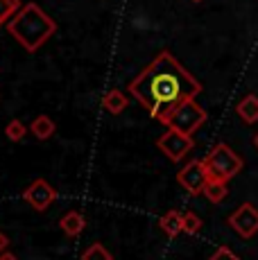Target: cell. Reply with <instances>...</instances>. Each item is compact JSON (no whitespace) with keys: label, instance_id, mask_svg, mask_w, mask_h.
Wrapping results in <instances>:
<instances>
[{"label":"cell","instance_id":"cell-8","mask_svg":"<svg viewBox=\"0 0 258 260\" xmlns=\"http://www.w3.org/2000/svg\"><path fill=\"white\" fill-rule=\"evenodd\" d=\"M23 199H25L34 211L43 213L46 208H50V204L57 199V190H54L46 179H37V181H32V186L25 188Z\"/></svg>","mask_w":258,"mask_h":260},{"label":"cell","instance_id":"cell-9","mask_svg":"<svg viewBox=\"0 0 258 260\" xmlns=\"http://www.w3.org/2000/svg\"><path fill=\"white\" fill-rule=\"evenodd\" d=\"M84 226H86V219H84V215L79 211H71L59 219V229H61L68 238H77L79 233L84 231Z\"/></svg>","mask_w":258,"mask_h":260},{"label":"cell","instance_id":"cell-23","mask_svg":"<svg viewBox=\"0 0 258 260\" xmlns=\"http://www.w3.org/2000/svg\"><path fill=\"white\" fill-rule=\"evenodd\" d=\"M192 3H202V0H192Z\"/></svg>","mask_w":258,"mask_h":260},{"label":"cell","instance_id":"cell-10","mask_svg":"<svg viewBox=\"0 0 258 260\" xmlns=\"http://www.w3.org/2000/svg\"><path fill=\"white\" fill-rule=\"evenodd\" d=\"M29 132H32V136L37 138V141H48V138L54 136V132H57V124H54V120L50 116H37L32 120V127H29Z\"/></svg>","mask_w":258,"mask_h":260},{"label":"cell","instance_id":"cell-21","mask_svg":"<svg viewBox=\"0 0 258 260\" xmlns=\"http://www.w3.org/2000/svg\"><path fill=\"white\" fill-rule=\"evenodd\" d=\"M0 260H18V258L14 256V253H7V251H5L3 256H0Z\"/></svg>","mask_w":258,"mask_h":260},{"label":"cell","instance_id":"cell-5","mask_svg":"<svg viewBox=\"0 0 258 260\" xmlns=\"http://www.w3.org/2000/svg\"><path fill=\"white\" fill-rule=\"evenodd\" d=\"M227 222H229V226L240 238L249 240V238H254L258 233V208L254 206V204H249V202L240 204V206L229 215Z\"/></svg>","mask_w":258,"mask_h":260},{"label":"cell","instance_id":"cell-6","mask_svg":"<svg viewBox=\"0 0 258 260\" xmlns=\"http://www.w3.org/2000/svg\"><path fill=\"white\" fill-rule=\"evenodd\" d=\"M177 181H179L181 188H186L188 192L192 194V197H197V194H204V188L206 183L211 181L208 179V170L204 166V161H190L186 163L179 174H177Z\"/></svg>","mask_w":258,"mask_h":260},{"label":"cell","instance_id":"cell-12","mask_svg":"<svg viewBox=\"0 0 258 260\" xmlns=\"http://www.w3.org/2000/svg\"><path fill=\"white\" fill-rule=\"evenodd\" d=\"M236 113L245 120L247 124H254L258 120V95H247V98H242L236 107Z\"/></svg>","mask_w":258,"mask_h":260},{"label":"cell","instance_id":"cell-1","mask_svg":"<svg viewBox=\"0 0 258 260\" xmlns=\"http://www.w3.org/2000/svg\"><path fill=\"white\" fill-rule=\"evenodd\" d=\"M129 93L161 122L181 102L195 100L202 93V84L168 50H163L136 79H132Z\"/></svg>","mask_w":258,"mask_h":260},{"label":"cell","instance_id":"cell-17","mask_svg":"<svg viewBox=\"0 0 258 260\" xmlns=\"http://www.w3.org/2000/svg\"><path fill=\"white\" fill-rule=\"evenodd\" d=\"M25 124L21 122V120H12V122L5 127V134H7V138L9 141H14V143H18V141H23L25 138Z\"/></svg>","mask_w":258,"mask_h":260},{"label":"cell","instance_id":"cell-7","mask_svg":"<svg viewBox=\"0 0 258 260\" xmlns=\"http://www.w3.org/2000/svg\"><path fill=\"white\" fill-rule=\"evenodd\" d=\"M192 145H195L192 136H186V134L175 132V129H168V132L163 134V136H158V141H156V147L161 149L172 163L181 161V158L192 149Z\"/></svg>","mask_w":258,"mask_h":260},{"label":"cell","instance_id":"cell-20","mask_svg":"<svg viewBox=\"0 0 258 260\" xmlns=\"http://www.w3.org/2000/svg\"><path fill=\"white\" fill-rule=\"evenodd\" d=\"M7 244H9L7 236H5V233L0 231V256H3V253H5V249H7Z\"/></svg>","mask_w":258,"mask_h":260},{"label":"cell","instance_id":"cell-11","mask_svg":"<svg viewBox=\"0 0 258 260\" xmlns=\"http://www.w3.org/2000/svg\"><path fill=\"white\" fill-rule=\"evenodd\" d=\"M158 226L163 229V233L170 238H177L179 233H183V213L179 211H168L166 215H161Z\"/></svg>","mask_w":258,"mask_h":260},{"label":"cell","instance_id":"cell-14","mask_svg":"<svg viewBox=\"0 0 258 260\" xmlns=\"http://www.w3.org/2000/svg\"><path fill=\"white\" fill-rule=\"evenodd\" d=\"M204 194H206V199L211 204H220V202H224V199H227L229 190H227L224 181H208L206 188H204Z\"/></svg>","mask_w":258,"mask_h":260},{"label":"cell","instance_id":"cell-4","mask_svg":"<svg viewBox=\"0 0 258 260\" xmlns=\"http://www.w3.org/2000/svg\"><path fill=\"white\" fill-rule=\"evenodd\" d=\"M161 122L166 124L168 129H175V132H181V134H186V136H192V134L206 122V111L195 100H186L179 107L172 109Z\"/></svg>","mask_w":258,"mask_h":260},{"label":"cell","instance_id":"cell-13","mask_svg":"<svg viewBox=\"0 0 258 260\" xmlns=\"http://www.w3.org/2000/svg\"><path fill=\"white\" fill-rule=\"evenodd\" d=\"M102 104H104V109H107L109 113H122L129 107V100H127V95L122 91L113 88V91H109L107 95H104Z\"/></svg>","mask_w":258,"mask_h":260},{"label":"cell","instance_id":"cell-3","mask_svg":"<svg viewBox=\"0 0 258 260\" xmlns=\"http://www.w3.org/2000/svg\"><path fill=\"white\" fill-rule=\"evenodd\" d=\"M204 166L208 170V179L211 181H231L238 172L242 170V158L229 147L227 143H217L215 147L208 152L204 158Z\"/></svg>","mask_w":258,"mask_h":260},{"label":"cell","instance_id":"cell-18","mask_svg":"<svg viewBox=\"0 0 258 260\" xmlns=\"http://www.w3.org/2000/svg\"><path fill=\"white\" fill-rule=\"evenodd\" d=\"M200 229H202V219L197 217L195 213H183V233L195 236Z\"/></svg>","mask_w":258,"mask_h":260},{"label":"cell","instance_id":"cell-16","mask_svg":"<svg viewBox=\"0 0 258 260\" xmlns=\"http://www.w3.org/2000/svg\"><path fill=\"white\" fill-rule=\"evenodd\" d=\"M82 260H113V256H111V251H109L104 244L95 242L82 253Z\"/></svg>","mask_w":258,"mask_h":260},{"label":"cell","instance_id":"cell-15","mask_svg":"<svg viewBox=\"0 0 258 260\" xmlns=\"http://www.w3.org/2000/svg\"><path fill=\"white\" fill-rule=\"evenodd\" d=\"M21 7H23L21 0H0V27L12 21L21 12Z\"/></svg>","mask_w":258,"mask_h":260},{"label":"cell","instance_id":"cell-19","mask_svg":"<svg viewBox=\"0 0 258 260\" xmlns=\"http://www.w3.org/2000/svg\"><path fill=\"white\" fill-rule=\"evenodd\" d=\"M208 260H240V258H238L229 247H220V249H217V251L213 253V256L208 258Z\"/></svg>","mask_w":258,"mask_h":260},{"label":"cell","instance_id":"cell-2","mask_svg":"<svg viewBox=\"0 0 258 260\" xmlns=\"http://www.w3.org/2000/svg\"><path fill=\"white\" fill-rule=\"evenodd\" d=\"M7 32L12 34L27 52H37V50L57 32V23H54L37 3H27V5H23L21 12L7 23Z\"/></svg>","mask_w":258,"mask_h":260},{"label":"cell","instance_id":"cell-22","mask_svg":"<svg viewBox=\"0 0 258 260\" xmlns=\"http://www.w3.org/2000/svg\"><path fill=\"white\" fill-rule=\"evenodd\" d=\"M254 145H256V147H258V134H256V136H254Z\"/></svg>","mask_w":258,"mask_h":260}]
</instances>
